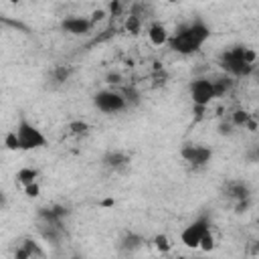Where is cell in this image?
<instances>
[{"mask_svg": "<svg viewBox=\"0 0 259 259\" xmlns=\"http://www.w3.org/2000/svg\"><path fill=\"white\" fill-rule=\"evenodd\" d=\"M210 34H212V32H210V26L206 24V20H204V18H194V20H190V22L178 26V28L170 34L168 47H170L174 53L188 57V55L198 53V51L206 45V40L210 38Z\"/></svg>", "mask_w": 259, "mask_h": 259, "instance_id": "cell-1", "label": "cell"}, {"mask_svg": "<svg viewBox=\"0 0 259 259\" xmlns=\"http://www.w3.org/2000/svg\"><path fill=\"white\" fill-rule=\"evenodd\" d=\"M243 49L245 45H233V47H225V51L219 55V67L223 73L231 75L233 79H243L253 75L257 65H251L243 59Z\"/></svg>", "mask_w": 259, "mask_h": 259, "instance_id": "cell-2", "label": "cell"}, {"mask_svg": "<svg viewBox=\"0 0 259 259\" xmlns=\"http://www.w3.org/2000/svg\"><path fill=\"white\" fill-rule=\"evenodd\" d=\"M14 130H16L18 142H20V152H32V150H40V148L49 146V140L42 134V130H38L24 113L18 115Z\"/></svg>", "mask_w": 259, "mask_h": 259, "instance_id": "cell-3", "label": "cell"}, {"mask_svg": "<svg viewBox=\"0 0 259 259\" xmlns=\"http://www.w3.org/2000/svg\"><path fill=\"white\" fill-rule=\"evenodd\" d=\"M93 107L105 115H117L130 107L127 99L123 93L115 89H101L93 95Z\"/></svg>", "mask_w": 259, "mask_h": 259, "instance_id": "cell-4", "label": "cell"}, {"mask_svg": "<svg viewBox=\"0 0 259 259\" xmlns=\"http://www.w3.org/2000/svg\"><path fill=\"white\" fill-rule=\"evenodd\" d=\"M188 93H190V99H192L194 107L210 105V101L217 99V89H214L212 77H194L188 83Z\"/></svg>", "mask_w": 259, "mask_h": 259, "instance_id": "cell-5", "label": "cell"}, {"mask_svg": "<svg viewBox=\"0 0 259 259\" xmlns=\"http://www.w3.org/2000/svg\"><path fill=\"white\" fill-rule=\"evenodd\" d=\"M208 231H212V229H210V219H208V214H200V217H196L194 221H190V223L182 229V233H180V243H182L184 247H188V249H198L202 237H204Z\"/></svg>", "mask_w": 259, "mask_h": 259, "instance_id": "cell-6", "label": "cell"}, {"mask_svg": "<svg viewBox=\"0 0 259 259\" xmlns=\"http://www.w3.org/2000/svg\"><path fill=\"white\" fill-rule=\"evenodd\" d=\"M212 148L204 146V144H184L180 148V158L190 164L192 168H204L206 164H210L212 160Z\"/></svg>", "mask_w": 259, "mask_h": 259, "instance_id": "cell-7", "label": "cell"}, {"mask_svg": "<svg viewBox=\"0 0 259 259\" xmlns=\"http://www.w3.org/2000/svg\"><path fill=\"white\" fill-rule=\"evenodd\" d=\"M67 217H69V208L63 204H47V206L36 208V223L65 227Z\"/></svg>", "mask_w": 259, "mask_h": 259, "instance_id": "cell-8", "label": "cell"}, {"mask_svg": "<svg viewBox=\"0 0 259 259\" xmlns=\"http://www.w3.org/2000/svg\"><path fill=\"white\" fill-rule=\"evenodd\" d=\"M93 22L89 16H65L61 20V30L71 36H87L93 30Z\"/></svg>", "mask_w": 259, "mask_h": 259, "instance_id": "cell-9", "label": "cell"}, {"mask_svg": "<svg viewBox=\"0 0 259 259\" xmlns=\"http://www.w3.org/2000/svg\"><path fill=\"white\" fill-rule=\"evenodd\" d=\"M14 259H40L47 257V251L40 247V243L32 237H22L14 247Z\"/></svg>", "mask_w": 259, "mask_h": 259, "instance_id": "cell-10", "label": "cell"}, {"mask_svg": "<svg viewBox=\"0 0 259 259\" xmlns=\"http://www.w3.org/2000/svg\"><path fill=\"white\" fill-rule=\"evenodd\" d=\"M101 164L109 172H125L132 164V156L123 150H107L101 158Z\"/></svg>", "mask_w": 259, "mask_h": 259, "instance_id": "cell-11", "label": "cell"}, {"mask_svg": "<svg viewBox=\"0 0 259 259\" xmlns=\"http://www.w3.org/2000/svg\"><path fill=\"white\" fill-rule=\"evenodd\" d=\"M223 196H227L229 200L237 202V200H243V198H249L251 196V188L245 180H227L223 184Z\"/></svg>", "mask_w": 259, "mask_h": 259, "instance_id": "cell-12", "label": "cell"}, {"mask_svg": "<svg viewBox=\"0 0 259 259\" xmlns=\"http://www.w3.org/2000/svg\"><path fill=\"white\" fill-rule=\"evenodd\" d=\"M146 36H148L150 45H154V47H164V45H168V40H170L168 28H166L162 22H156V20L146 26Z\"/></svg>", "mask_w": 259, "mask_h": 259, "instance_id": "cell-13", "label": "cell"}, {"mask_svg": "<svg viewBox=\"0 0 259 259\" xmlns=\"http://www.w3.org/2000/svg\"><path fill=\"white\" fill-rule=\"evenodd\" d=\"M38 225V235L42 237V241L51 243V245H59L65 237V227H57V225H45V223H36Z\"/></svg>", "mask_w": 259, "mask_h": 259, "instance_id": "cell-14", "label": "cell"}, {"mask_svg": "<svg viewBox=\"0 0 259 259\" xmlns=\"http://www.w3.org/2000/svg\"><path fill=\"white\" fill-rule=\"evenodd\" d=\"M144 243H146V241H144L142 235H138V233H134V231H125V233L121 235V239H119V249H121L123 253H134V251L142 249Z\"/></svg>", "mask_w": 259, "mask_h": 259, "instance_id": "cell-15", "label": "cell"}, {"mask_svg": "<svg viewBox=\"0 0 259 259\" xmlns=\"http://www.w3.org/2000/svg\"><path fill=\"white\" fill-rule=\"evenodd\" d=\"M14 180H16V184H20L24 188V186H28V184H32V182L38 180V170L34 166H22V168L16 170Z\"/></svg>", "mask_w": 259, "mask_h": 259, "instance_id": "cell-16", "label": "cell"}, {"mask_svg": "<svg viewBox=\"0 0 259 259\" xmlns=\"http://www.w3.org/2000/svg\"><path fill=\"white\" fill-rule=\"evenodd\" d=\"M212 81H214L217 97L229 95V93L233 91V87H235V79H233L231 75H227V73H223V75H219V77H212Z\"/></svg>", "mask_w": 259, "mask_h": 259, "instance_id": "cell-17", "label": "cell"}, {"mask_svg": "<svg viewBox=\"0 0 259 259\" xmlns=\"http://www.w3.org/2000/svg\"><path fill=\"white\" fill-rule=\"evenodd\" d=\"M69 77H71V67H67V65H55L51 69V73H49V79H51V83L55 87L65 85L69 81Z\"/></svg>", "mask_w": 259, "mask_h": 259, "instance_id": "cell-18", "label": "cell"}, {"mask_svg": "<svg viewBox=\"0 0 259 259\" xmlns=\"http://www.w3.org/2000/svg\"><path fill=\"white\" fill-rule=\"evenodd\" d=\"M89 130H91V125L85 119H73L67 123V134L73 138H85L89 134Z\"/></svg>", "mask_w": 259, "mask_h": 259, "instance_id": "cell-19", "label": "cell"}, {"mask_svg": "<svg viewBox=\"0 0 259 259\" xmlns=\"http://www.w3.org/2000/svg\"><path fill=\"white\" fill-rule=\"evenodd\" d=\"M123 28H125V32H127V34L138 36V34L142 32V28H144V20H142L140 16H136V14H132V12H130V14L125 16Z\"/></svg>", "mask_w": 259, "mask_h": 259, "instance_id": "cell-20", "label": "cell"}, {"mask_svg": "<svg viewBox=\"0 0 259 259\" xmlns=\"http://www.w3.org/2000/svg\"><path fill=\"white\" fill-rule=\"evenodd\" d=\"M152 245H154V249L158 251V253H162V255H168L170 251H172V241H170V237L168 235H164V233H158L154 239H152Z\"/></svg>", "mask_w": 259, "mask_h": 259, "instance_id": "cell-21", "label": "cell"}, {"mask_svg": "<svg viewBox=\"0 0 259 259\" xmlns=\"http://www.w3.org/2000/svg\"><path fill=\"white\" fill-rule=\"evenodd\" d=\"M253 117V113H249L247 109H243V107H239V109H235L233 113H231V123L237 127V130H241V127H245L247 125V121Z\"/></svg>", "mask_w": 259, "mask_h": 259, "instance_id": "cell-22", "label": "cell"}, {"mask_svg": "<svg viewBox=\"0 0 259 259\" xmlns=\"http://www.w3.org/2000/svg\"><path fill=\"white\" fill-rule=\"evenodd\" d=\"M4 148H6L8 152H20V142H18L16 130H10V132L4 136Z\"/></svg>", "mask_w": 259, "mask_h": 259, "instance_id": "cell-23", "label": "cell"}, {"mask_svg": "<svg viewBox=\"0 0 259 259\" xmlns=\"http://www.w3.org/2000/svg\"><path fill=\"white\" fill-rule=\"evenodd\" d=\"M198 249H200V251H204V253H208V251H212V249H214V235H212V231H208V233L202 237V241H200Z\"/></svg>", "mask_w": 259, "mask_h": 259, "instance_id": "cell-24", "label": "cell"}, {"mask_svg": "<svg viewBox=\"0 0 259 259\" xmlns=\"http://www.w3.org/2000/svg\"><path fill=\"white\" fill-rule=\"evenodd\" d=\"M22 192H24L26 198H38L40 196V184H38V180L32 182V184H28V186H24Z\"/></svg>", "mask_w": 259, "mask_h": 259, "instance_id": "cell-25", "label": "cell"}, {"mask_svg": "<svg viewBox=\"0 0 259 259\" xmlns=\"http://www.w3.org/2000/svg\"><path fill=\"white\" fill-rule=\"evenodd\" d=\"M109 16V10H105V8H97V10H93L91 14H89V18H91V22L97 26L99 22H103L105 18Z\"/></svg>", "mask_w": 259, "mask_h": 259, "instance_id": "cell-26", "label": "cell"}, {"mask_svg": "<svg viewBox=\"0 0 259 259\" xmlns=\"http://www.w3.org/2000/svg\"><path fill=\"white\" fill-rule=\"evenodd\" d=\"M245 160L251 164H259V144L249 146V150L245 152Z\"/></svg>", "mask_w": 259, "mask_h": 259, "instance_id": "cell-27", "label": "cell"}, {"mask_svg": "<svg viewBox=\"0 0 259 259\" xmlns=\"http://www.w3.org/2000/svg\"><path fill=\"white\" fill-rule=\"evenodd\" d=\"M251 204H253V198L251 196L249 198H243V200H237L235 202V212L237 214H243V212H247L251 208Z\"/></svg>", "mask_w": 259, "mask_h": 259, "instance_id": "cell-28", "label": "cell"}, {"mask_svg": "<svg viewBox=\"0 0 259 259\" xmlns=\"http://www.w3.org/2000/svg\"><path fill=\"white\" fill-rule=\"evenodd\" d=\"M235 130H237V127L231 123V119H229V121H227V119H223V121L219 123V134H221V136H233V134H235Z\"/></svg>", "mask_w": 259, "mask_h": 259, "instance_id": "cell-29", "label": "cell"}, {"mask_svg": "<svg viewBox=\"0 0 259 259\" xmlns=\"http://www.w3.org/2000/svg\"><path fill=\"white\" fill-rule=\"evenodd\" d=\"M123 95H125V99H127V103H130V105L140 103V95H138V91H134V89H125V91H123Z\"/></svg>", "mask_w": 259, "mask_h": 259, "instance_id": "cell-30", "label": "cell"}, {"mask_svg": "<svg viewBox=\"0 0 259 259\" xmlns=\"http://www.w3.org/2000/svg\"><path fill=\"white\" fill-rule=\"evenodd\" d=\"M121 12V2L119 0H111L109 2V16H117Z\"/></svg>", "mask_w": 259, "mask_h": 259, "instance_id": "cell-31", "label": "cell"}, {"mask_svg": "<svg viewBox=\"0 0 259 259\" xmlns=\"http://www.w3.org/2000/svg\"><path fill=\"white\" fill-rule=\"evenodd\" d=\"M105 79H107V83H111V85H117V83H121V75H119V73H109Z\"/></svg>", "mask_w": 259, "mask_h": 259, "instance_id": "cell-32", "label": "cell"}, {"mask_svg": "<svg viewBox=\"0 0 259 259\" xmlns=\"http://www.w3.org/2000/svg\"><path fill=\"white\" fill-rule=\"evenodd\" d=\"M245 130H249V132H257V130H259V121H257V117H251V119L247 121Z\"/></svg>", "mask_w": 259, "mask_h": 259, "instance_id": "cell-33", "label": "cell"}, {"mask_svg": "<svg viewBox=\"0 0 259 259\" xmlns=\"http://www.w3.org/2000/svg\"><path fill=\"white\" fill-rule=\"evenodd\" d=\"M168 4H178V2H182V0H166Z\"/></svg>", "mask_w": 259, "mask_h": 259, "instance_id": "cell-34", "label": "cell"}, {"mask_svg": "<svg viewBox=\"0 0 259 259\" xmlns=\"http://www.w3.org/2000/svg\"><path fill=\"white\" fill-rule=\"evenodd\" d=\"M257 225H259V217H257Z\"/></svg>", "mask_w": 259, "mask_h": 259, "instance_id": "cell-35", "label": "cell"}, {"mask_svg": "<svg viewBox=\"0 0 259 259\" xmlns=\"http://www.w3.org/2000/svg\"><path fill=\"white\" fill-rule=\"evenodd\" d=\"M257 121H259V115H257Z\"/></svg>", "mask_w": 259, "mask_h": 259, "instance_id": "cell-36", "label": "cell"}]
</instances>
